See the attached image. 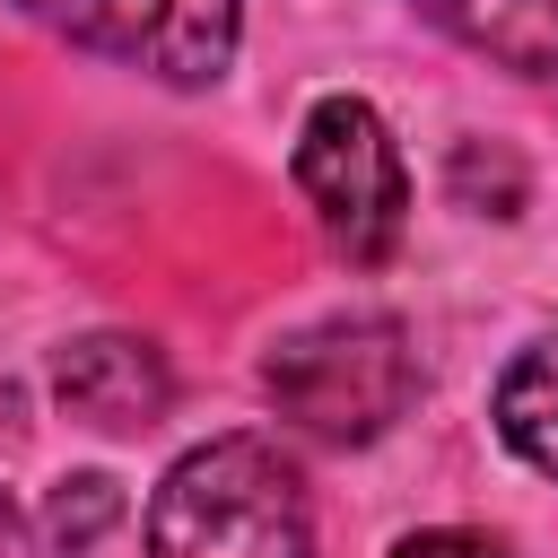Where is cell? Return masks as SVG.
I'll list each match as a JSON object with an SVG mask.
<instances>
[{
  "label": "cell",
  "instance_id": "1",
  "mask_svg": "<svg viewBox=\"0 0 558 558\" xmlns=\"http://www.w3.org/2000/svg\"><path fill=\"white\" fill-rule=\"evenodd\" d=\"M148 558H314L305 471L270 436L192 445L148 497Z\"/></svg>",
  "mask_w": 558,
  "mask_h": 558
},
{
  "label": "cell",
  "instance_id": "2",
  "mask_svg": "<svg viewBox=\"0 0 558 558\" xmlns=\"http://www.w3.org/2000/svg\"><path fill=\"white\" fill-rule=\"evenodd\" d=\"M262 392L314 445H375L418 401V349L392 314H323L262 357Z\"/></svg>",
  "mask_w": 558,
  "mask_h": 558
},
{
  "label": "cell",
  "instance_id": "6",
  "mask_svg": "<svg viewBox=\"0 0 558 558\" xmlns=\"http://www.w3.org/2000/svg\"><path fill=\"white\" fill-rule=\"evenodd\" d=\"M418 17H436L453 44L488 52L497 70L558 78V0H418Z\"/></svg>",
  "mask_w": 558,
  "mask_h": 558
},
{
  "label": "cell",
  "instance_id": "10",
  "mask_svg": "<svg viewBox=\"0 0 558 558\" xmlns=\"http://www.w3.org/2000/svg\"><path fill=\"white\" fill-rule=\"evenodd\" d=\"M0 558H35V532H26V514L0 497Z\"/></svg>",
  "mask_w": 558,
  "mask_h": 558
},
{
  "label": "cell",
  "instance_id": "3",
  "mask_svg": "<svg viewBox=\"0 0 558 558\" xmlns=\"http://www.w3.org/2000/svg\"><path fill=\"white\" fill-rule=\"evenodd\" d=\"M296 192L314 209V227L331 235V253L349 262H384L410 227V166L392 148V122L366 96H323L296 122Z\"/></svg>",
  "mask_w": 558,
  "mask_h": 558
},
{
  "label": "cell",
  "instance_id": "4",
  "mask_svg": "<svg viewBox=\"0 0 558 558\" xmlns=\"http://www.w3.org/2000/svg\"><path fill=\"white\" fill-rule=\"evenodd\" d=\"M78 52L148 70L166 87H209L235 61V0H17Z\"/></svg>",
  "mask_w": 558,
  "mask_h": 558
},
{
  "label": "cell",
  "instance_id": "8",
  "mask_svg": "<svg viewBox=\"0 0 558 558\" xmlns=\"http://www.w3.org/2000/svg\"><path fill=\"white\" fill-rule=\"evenodd\" d=\"M113 523H122V488H113L105 471H70V480H52V497H44V532H52L61 549H96Z\"/></svg>",
  "mask_w": 558,
  "mask_h": 558
},
{
  "label": "cell",
  "instance_id": "7",
  "mask_svg": "<svg viewBox=\"0 0 558 558\" xmlns=\"http://www.w3.org/2000/svg\"><path fill=\"white\" fill-rule=\"evenodd\" d=\"M497 436L541 471L558 480V331H541L532 349H514V366L497 375Z\"/></svg>",
  "mask_w": 558,
  "mask_h": 558
},
{
  "label": "cell",
  "instance_id": "5",
  "mask_svg": "<svg viewBox=\"0 0 558 558\" xmlns=\"http://www.w3.org/2000/svg\"><path fill=\"white\" fill-rule=\"evenodd\" d=\"M52 401L87 427H157L174 401V375L148 340L131 331H87L52 357Z\"/></svg>",
  "mask_w": 558,
  "mask_h": 558
},
{
  "label": "cell",
  "instance_id": "9",
  "mask_svg": "<svg viewBox=\"0 0 558 558\" xmlns=\"http://www.w3.org/2000/svg\"><path fill=\"white\" fill-rule=\"evenodd\" d=\"M392 558H506L497 532H471V523H427L410 541H392Z\"/></svg>",
  "mask_w": 558,
  "mask_h": 558
}]
</instances>
